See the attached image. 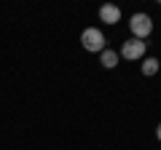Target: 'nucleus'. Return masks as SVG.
<instances>
[{
    "label": "nucleus",
    "mask_w": 161,
    "mask_h": 150,
    "mask_svg": "<svg viewBox=\"0 0 161 150\" xmlns=\"http://www.w3.org/2000/svg\"><path fill=\"white\" fill-rule=\"evenodd\" d=\"M105 43L108 40H105V32L99 27H86L80 32V46L86 48V51H92V54H102L105 48H108Z\"/></svg>",
    "instance_id": "f257e3e1"
},
{
    "label": "nucleus",
    "mask_w": 161,
    "mask_h": 150,
    "mask_svg": "<svg viewBox=\"0 0 161 150\" xmlns=\"http://www.w3.org/2000/svg\"><path fill=\"white\" fill-rule=\"evenodd\" d=\"M145 54H148V43H145V40H137V38H129V40L121 43L118 56L129 59V62H142Z\"/></svg>",
    "instance_id": "f03ea898"
},
{
    "label": "nucleus",
    "mask_w": 161,
    "mask_h": 150,
    "mask_svg": "<svg viewBox=\"0 0 161 150\" xmlns=\"http://www.w3.org/2000/svg\"><path fill=\"white\" fill-rule=\"evenodd\" d=\"M129 29H132V38H137V40H145V38L153 32V19H150L145 11L132 13V19H129Z\"/></svg>",
    "instance_id": "7ed1b4c3"
},
{
    "label": "nucleus",
    "mask_w": 161,
    "mask_h": 150,
    "mask_svg": "<svg viewBox=\"0 0 161 150\" xmlns=\"http://www.w3.org/2000/svg\"><path fill=\"white\" fill-rule=\"evenodd\" d=\"M99 22H102V24H110V27H115V24L121 22V8L113 6V3L99 6Z\"/></svg>",
    "instance_id": "20e7f679"
},
{
    "label": "nucleus",
    "mask_w": 161,
    "mask_h": 150,
    "mask_svg": "<svg viewBox=\"0 0 161 150\" xmlns=\"http://www.w3.org/2000/svg\"><path fill=\"white\" fill-rule=\"evenodd\" d=\"M118 51H113V48H105L102 54H99V64H102L105 70H115L118 67Z\"/></svg>",
    "instance_id": "39448f33"
},
{
    "label": "nucleus",
    "mask_w": 161,
    "mask_h": 150,
    "mask_svg": "<svg viewBox=\"0 0 161 150\" xmlns=\"http://www.w3.org/2000/svg\"><path fill=\"white\" fill-rule=\"evenodd\" d=\"M158 70H161V62H158L156 56H145V59H142V64H140V72H142L145 78H153Z\"/></svg>",
    "instance_id": "423d86ee"
},
{
    "label": "nucleus",
    "mask_w": 161,
    "mask_h": 150,
    "mask_svg": "<svg viewBox=\"0 0 161 150\" xmlns=\"http://www.w3.org/2000/svg\"><path fill=\"white\" fill-rule=\"evenodd\" d=\"M156 139H158V142H161V123H158V126H156Z\"/></svg>",
    "instance_id": "0eeeda50"
}]
</instances>
